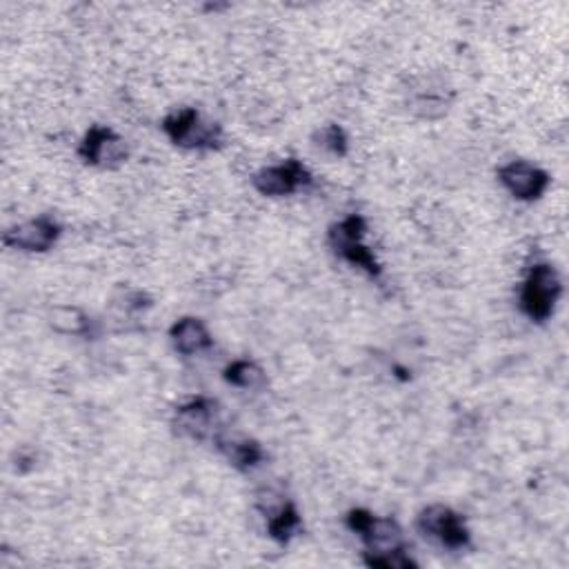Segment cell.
Returning <instances> with one entry per match:
<instances>
[{
	"mask_svg": "<svg viewBox=\"0 0 569 569\" xmlns=\"http://www.w3.org/2000/svg\"><path fill=\"white\" fill-rule=\"evenodd\" d=\"M560 294L562 284L558 271L549 262H538L532 267L523 282L520 308L532 321L545 323L554 314Z\"/></svg>",
	"mask_w": 569,
	"mask_h": 569,
	"instance_id": "obj_1",
	"label": "cell"
},
{
	"mask_svg": "<svg viewBox=\"0 0 569 569\" xmlns=\"http://www.w3.org/2000/svg\"><path fill=\"white\" fill-rule=\"evenodd\" d=\"M347 527L365 540L367 545L365 554L405 549L402 529L394 518H380L367 509H352L347 514Z\"/></svg>",
	"mask_w": 569,
	"mask_h": 569,
	"instance_id": "obj_5",
	"label": "cell"
},
{
	"mask_svg": "<svg viewBox=\"0 0 569 569\" xmlns=\"http://www.w3.org/2000/svg\"><path fill=\"white\" fill-rule=\"evenodd\" d=\"M365 562L369 567H383V569H409V567H416V560L409 556L407 549L365 554Z\"/></svg>",
	"mask_w": 569,
	"mask_h": 569,
	"instance_id": "obj_17",
	"label": "cell"
},
{
	"mask_svg": "<svg viewBox=\"0 0 569 569\" xmlns=\"http://www.w3.org/2000/svg\"><path fill=\"white\" fill-rule=\"evenodd\" d=\"M170 339H172L174 347L185 356L201 354V352L210 350L214 343L205 323L198 319H192V316L174 323V328L170 330Z\"/></svg>",
	"mask_w": 569,
	"mask_h": 569,
	"instance_id": "obj_11",
	"label": "cell"
},
{
	"mask_svg": "<svg viewBox=\"0 0 569 569\" xmlns=\"http://www.w3.org/2000/svg\"><path fill=\"white\" fill-rule=\"evenodd\" d=\"M314 142L321 150H325L334 157H345L347 154V136H345L343 127H339V125H328V127L319 129L314 133Z\"/></svg>",
	"mask_w": 569,
	"mask_h": 569,
	"instance_id": "obj_16",
	"label": "cell"
},
{
	"mask_svg": "<svg viewBox=\"0 0 569 569\" xmlns=\"http://www.w3.org/2000/svg\"><path fill=\"white\" fill-rule=\"evenodd\" d=\"M310 183H312V174L294 159L282 165L262 168L254 176V187L262 196H290Z\"/></svg>",
	"mask_w": 569,
	"mask_h": 569,
	"instance_id": "obj_7",
	"label": "cell"
},
{
	"mask_svg": "<svg viewBox=\"0 0 569 569\" xmlns=\"http://www.w3.org/2000/svg\"><path fill=\"white\" fill-rule=\"evenodd\" d=\"M267 514V532L278 543H290L303 527L299 509L292 503H278L276 507L269 505L265 509Z\"/></svg>",
	"mask_w": 569,
	"mask_h": 569,
	"instance_id": "obj_12",
	"label": "cell"
},
{
	"mask_svg": "<svg viewBox=\"0 0 569 569\" xmlns=\"http://www.w3.org/2000/svg\"><path fill=\"white\" fill-rule=\"evenodd\" d=\"M78 154L89 165L111 170L127 161V146L116 131L107 127H92L80 142Z\"/></svg>",
	"mask_w": 569,
	"mask_h": 569,
	"instance_id": "obj_6",
	"label": "cell"
},
{
	"mask_svg": "<svg viewBox=\"0 0 569 569\" xmlns=\"http://www.w3.org/2000/svg\"><path fill=\"white\" fill-rule=\"evenodd\" d=\"M163 129L174 146L185 150H214L221 142V127L203 120L194 107L170 114L163 120Z\"/></svg>",
	"mask_w": 569,
	"mask_h": 569,
	"instance_id": "obj_2",
	"label": "cell"
},
{
	"mask_svg": "<svg viewBox=\"0 0 569 569\" xmlns=\"http://www.w3.org/2000/svg\"><path fill=\"white\" fill-rule=\"evenodd\" d=\"M216 402L210 398H196L183 405L174 416V430L192 441H203L214 427Z\"/></svg>",
	"mask_w": 569,
	"mask_h": 569,
	"instance_id": "obj_10",
	"label": "cell"
},
{
	"mask_svg": "<svg viewBox=\"0 0 569 569\" xmlns=\"http://www.w3.org/2000/svg\"><path fill=\"white\" fill-rule=\"evenodd\" d=\"M367 232V223L361 216H350L330 229L332 249L347 262L365 269L369 276L380 273V265L374 254L363 245V236Z\"/></svg>",
	"mask_w": 569,
	"mask_h": 569,
	"instance_id": "obj_3",
	"label": "cell"
},
{
	"mask_svg": "<svg viewBox=\"0 0 569 569\" xmlns=\"http://www.w3.org/2000/svg\"><path fill=\"white\" fill-rule=\"evenodd\" d=\"M498 181L518 201H536L549 187V174L525 161H514L501 168Z\"/></svg>",
	"mask_w": 569,
	"mask_h": 569,
	"instance_id": "obj_8",
	"label": "cell"
},
{
	"mask_svg": "<svg viewBox=\"0 0 569 569\" xmlns=\"http://www.w3.org/2000/svg\"><path fill=\"white\" fill-rule=\"evenodd\" d=\"M52 328H54L56 332H61V334H74V336H78V334H85V332H87L89 321H87V316H85L80 310H76V308H58V310H54V314H52Z\"/></svg>",
	"mask_w": 569,
	"mask_h": 569,
	"instance_id": "obj_15",
	"label": "cell"
},
{
	"mask_svg": "<svg viewBox=\"0 0 569 569\" xmlns=\"http://www.w3.org/2000/svg\"><path fill=\"white\" fill-rule=\"evenodd\" d=\"M58 236H61V225L50 216H39L10 227L3 236V243L8 247L23 249V251H47L56 245Z\"/></svg>",
	"mask_w": 569,
	"mask_h": 569,
	"instance_id": "obj_9",
	"label": "cell"
},
{
	"mask_svg": "<svg viewBox=\"0 0 569 569\" xmlns=\"http://www.w3.org/2000/svg\"><path fill=\"white\" fill-rule=\"evenodd\" d=\"M225 380L240 389H262L267 385L265 372L251 361H234L225 369Z\"/></svg>",
	"mask_w": 569,
	"mask_h": 569,
	"instance_id": "obj_13",
	"label": "cell"
},
{
	"mask_svg": "<svg viewBox=\"0 0 569 569\" xmlns=\"http://www.w3.org/2000/svg\"><path fill=\"white\" fill-rule=\"evenodd\" d=\"M416 525L422 536L441 543L448 549H463L470 545V529L463 516L448 505H432L422 509Z\"/></svg>",
	"mask_w": 569,
	"mask_h": 569,
	"instance_id": "obj_4",
	"label": "cell"
},
{
	"mask_svg": "<svg viewBox=\"0 0 569 569\" xmlns=\"http://www.w3.org/2000/svg\"><path fill=\"white\" fill-rule=\"evenodd\" d=\"M221 450L229 459V463L238 470H251L265 457L256 441H229V443H221Z\"/></svg>",
	"mask_w": 569,
	"mask_h": 569,
	"instance_id": "obj_14",
	"label": "cell"
}]
</instances>
